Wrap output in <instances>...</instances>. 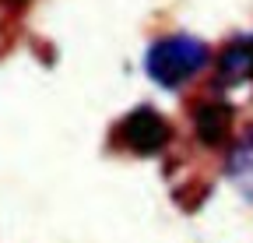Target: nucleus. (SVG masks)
I'll use <instances>...</instances> for the list:
<instances>
[{
	"mask_svg": "<svg viewBox=\"0 0 253 243\" xmlns=\"http://www.w3.org/2000/svg\"><path fill=\"white\" fill-rule=\"evenodd\" d=\"M211 60V49L194 39V36H166L148 46V56H144V71L155 85L169 88H183L186 81H194Z\"/></svg>",
	"mask_w": 253,
	"mask_h": 243,
	"instance_id": "f257e3e1",
	"label": "nucleus"
},
{
	"mask_svg": "<svg viewBox=\"0 0 253 243\" xmlns=\"http://www.w3.org/2000/svg\"><path fill=\"white\" fill-rule=\"evenodd\" d=\"M229 176H232V184L253 201V134L243 138L236 148H232V155H229Z\"/></svg>",
	"mask_w": 253,
	"mask_h": 243,
	"instance_id": "39448f33",
	"label": "nucleus"
},
{
	"mask_svg": "<svg viewBox=\"0 0 253 243\" xmlns=\"http://www.w3.org/2000/svg\"><path fill=\"white\" fill-rule=\"evenodd\" d=\"M194 131H197L204 148L225 145L229 131H232V106H225V102H201L194 109Z\"/></svg>",
	"mask_w": 253,
	"mask_h": 243,
	"instance_id": "7ed1b4c3",
	"label": "nucleus"
},
{
	"mask_svg": "<svg viewBox=\"0 0 253 243\" xmlns=\"http://www.w3.org/2000/svg\"><path fill=\"white\" fill-rule=\"evenodd\" d=\"M172 138V127H169V120L151 109V106H137L130 109L113 131V141L126 151H134V155H158Z\"/></svg>",
	"mask_w": 253,
	"mask_h": 243,
	"instance_id": "f03ea898",
	"label": "nucleus"
},
{
	"mask_svg": "<svg viewBox=\"0 0 253 243\" xmlns=\"http://www.w3.org/2000/svg\"><path fill=\"white\" fill-rule=\"evenodd\" d=\"M250 78H253V36L250 39H236L218 56V85L221 88L243 85Z\"/></svg>",
	"mask_w": 253,
	"mask_h": 243,
	"instance_id": "20e7f679",
	"label": "nucleus"
},
{
	"mask_svg": "<svg viewBox=\"0 0 253 243\" xmlns=\"http://www.w3.org/2000/svg\"><path fill=\"white\" fill-rule=\"evenodd\" d=\"M7 4H21V0H7Z\"/></svg>",
	"mask_w": 253,
	"mask_h": 243,
	"instance_id": "423d86ee",
	"label": "nucleus"
}]
</instances>
